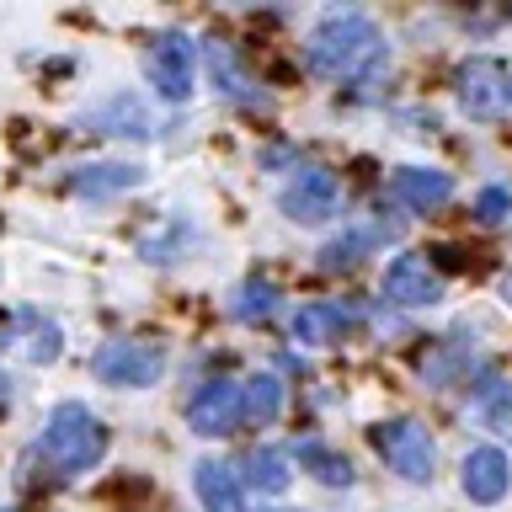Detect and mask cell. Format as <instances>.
Segmentation results:
<instances>
[{"label":"cell","instance_id":"7402d4cb","mask_svg":"<svg viewBox=\"0 0 512 512\" xmlns=\"http://www.w3.org/2000/svg\"><path fill=\"white\" fill-rule=\"evenodd\" d=\"M27 363H54L59 358V326L54 320H43V315H32V331H27V342L16 347Z\"/></svg>","mask_w":512,"mask_h":512},{"label":"cell","instance_id":"44dd1931","mask_svg":"<svg viewBox=\"0 0 512 512\" xmlns=\"http://www.w3.org/2000/svg\"><path fill=\"white\" fill-rule=\"evenodd\" d=\"M374 246V230H347V235H336L326 251H320V267L336 272V267H352V262H363V251Z\"/></svg>","mask_w":512,"mask_h":512},{"label":"cell","instance_id":"5bb4252c","mask_svg":"<svg viewBox=\"0 0 512 512\" xmlns=\"http://www.w3.org/2000/svg\"><path fill=\"white\" fill-rule=\"evenodd\" d=\"M347 326H352V310H347V304H336V299H315V304H299V310H294V336H299V342H310V347L336 342Z\"/></svg>","mask_w":512,"mask_h":512},{"label":"cell","instance_id":"ba28073f","mask_svg":"<svg viewBox=\"0 0 512 512\" xmlns=\"http://www.w3.org/2000/svg\"><path fill=\"white\" fill-rule=\"evenodd\" d=\"M336 203H342V187H336V176L320 171V166H304L294 182L283 187V214L294 219V224H320V219H331Z\"/></svg>","mask_w":512,"mask_h":512},{"label":"cell","instance_id":"ac0fdd59","mask_svg":"<svg viewBox=\"0 0 512 512\" xmlns=\"http://www.w3.org/2000/svg\"><path fill=\"white\" fill-rule=\"evenodd\" d=\"M278 411H283V384H278V374L246 379V422H251V427H267V422H278Z\"/></svg>","mask_w":512,"mask_h":512},{"label":"cell","instance_id":"ffe728a7","mask_svg":"<svg viewBox=\"0 0 512 512\" xmlns=\"http://www.w3.org/2000/svg\"><path fill=\"white\" fill-rule=\"evenodd\" d=\"M272 310H278V288H272L267 278L240 283V294H235V304H230L235 320H267Z\"/></svg>","mask_w":512,"mask_h":512},{"label":"cell","instance_id":"2e32d148","mask_svg":"<svg viewBox=\"0 0 512 512\" xmlns=\"http://www.w3.org/2000/svg\"><path fill=\"white\" fill-rule=\"evenodd\" d=\"M86 123L96 128V134H134V139H150L155 134V123H150V112H144L139 96H112V102H102L96 112H86Z\"/></svg>","mask_w":512,"mask_h":512},{"label":"cell","instance_id":"6da1fadb","mask_svg":"<svg viewBox=\"0 0 512 512\" xmlns=\"http://www.w3.org/2000/svg\"><path fill=\"white\" fill-rule=\"evenodd\" d=\"M304 59L326 80H358L384 59V38L363 11H326L320 27L310 32V43H304Z\"/></svg>","mask_w":512,"mask_h":512},{"label":"cell","instance_id":"d4e9b609","mask_svg":"<svg viewBox=\"0 0 512 512\" xmlns=\"http://www.w3.org/2000/svg\"><path fill=\"white\" fill-rule=\"evenodd\" d=\"M6 395H11V379H6V368H0V406H6Z\"/></svg>","mask_w":512,"mask_h":512},{"label":"cell","instance_id":"4316f807","mask_svg":"<svg viewBox=\"0 0 512 512\" xmlns=\"http://www.w3.org/2000/svg\"><path fill=\"white\" fill-rule=\"evenodd\" d=\"M0 512H6V507H0Z\"/></svg>","mask_w":512,"mask_h":512},{"label":"cell","instance_id":"603a6c76","mask_svg":"<svg viewBox=\"0 0 512 512\" xmlns=\"http://www.w3.org/2000/svg\"><path fill=\"white\" fill-rule=\"evenodd\" d=\"M480 406H486V416L502 432H512V384H502V379L480 384Z\"/></svg>","mask_w":512,"mask_h":512},{"label":"cell","instance_id":"52a82bcc","mask_svg":"<svg viewBox=\"0 0 512 512\" xmlns=\"http://www.w3.org/2000/svg\"><path fill=\"white\" fill-rule=\"evenodd\" d=\"M144 75H150V86L166 96V102H187L192 96V43H187V32H160V38L144 48Z\"/></svg>","mask_w":512,"mask_h":512},{"label":"cell","instance_id":"8fae6325","mask_svg":"<svg viewBox=\"0 0 512 512\" xmlns=\"http://www.w3.org/2000/svg\"><path fill=\"white\" fill-rule=\"evenodd\" d=\"M390 192L406 208H422V214H432V208H443L448 198H454V176L448 171H432V166H400L390 176Z\"/></svg>","mask_w":512,"mask_h":512},{"label":"cell","instance_id":"e0dca14e","mask_svg":"<svg viewBox=\"0 0 512 512\" xmlns=\"http://www.w3.org/2000/svg\"><path fill=\"white\" fill-rule=\"evenodd\" d=\"M299 464L320 480V486H347V480H352V464L336 454V448H326L320 438H304L299 443Z\"/></svg>","mask_w":512,"mask_h":512},{"label":"cell","instance_id":"7a4b0ae2","mask_svg":"<svg viewBox=\"0 0 512 512\" xmlns=\"http://www.w3.org/2000/svg\"><path fill=\"white\" fill-rule=\"evenodd\" d=\"M38 448L59 475H80L107 454V427L96 422V411H86L80 400H59V406L48 411V422H43Z\"/></svg>","mask_w":512,"mask_h":512},{"label":"cell","instance_id":"9a60e30c","mask_svg":"<svg viewBox=\"0 0 512 512\" xmlns=\"http://www.w3.org/2000/svg\"><path fill=\"white\" fill-rule=\"evenodd\" d=\"M192 486H198L203 512H246V496H240V480H235L230 464L203 459L198 470H192Z\"/></svg>","mask_w":512,"mask_h":512},{"label":"cell","instance_id":"d6986e66","mask_svg":"<svg viewBox=\"0 0 512 512\" xmlns=\"http://www.w3.org/2000/svg\"><path fill=\"white\" fill-rule=\"evenodd\" d=\"M246 480L256 491H283L288 480H294L288 454H283V448H251V454H246Z\"/></svg>","mask_w":512,"mask_h":512},{"label":"cell","instance_id":"5b68a950","mask_svg":"<svg viewBox=\"0 0 512 512\" xmlns=\"http://www.w3.org/2000/svg\"><path fill=\"white\" fill-rule=\"evenodd\" d=\"M91 374L112 384V390H150V384H160V374H166V347L160 342H107L102 352L91 358Z\"/></svg>","mask_w":512,"mask_h":512},{"label":"cell","instance_id":"30bf717a","mask_svg":"<svg viewBox=\"0 0 512 512\" xmlns=\"http://www.w3.org/2000/svg\"><path fill=\"white\" fill-rule=\"evenodd\" d=\"M464 496H470V502H502L507 496V486H512V464H507V454L502 448H470V454H464Z\"/></svg>","mask_w":512,"mask_h":512},{"label":"cell","instance_id":"3957f363","mask_svg":"<svg viewBox=\"0 0 512 512\" xmlns=\"http://www.w3.org/2000/svg\"><path fill=\"white\" fill-rule=\"evenodd\" d=\"M454 96H459V107L480 123L507 118L512 112V70L491 54H475L454 70Z\"/></svg>","mask_w":512,"mask_h":512},{"label":"cell","instance_id":"cb8c5ba5","mask_svg":"<svg viewBox=\"0 0 512 512\" xmlns=\"http://www.w3.org/2000/svg\"><path fill=\"white\" fill-rule=\"evenodd\" d=\"M475 219H480V224H507V219H512V187H480Z\"/></svg>","mask_w":512,"mask_h":512},{"label":"cell","instance_id":"277c9868","mask_svg":"<svg viewBox=\"0 0 512 512\" xmlns=\"http://www.w3.org/2000/svg\"><path fill=\"white\" fill-rule=\"evenodd\" d=\"M368 438H374L379 459L390 464L400 480H411V486H427V480H432L438 448H432V438H427L422 422H411V416H395V422H379L374 432H368Z\"/></svg>","mask_w":512,"mask_h":512},{"label":"cell","instance_id":"484cf974","mask_svg":"<svg viewBox=\"0 0 512 512\" xmlns=\"http://www.w3.org/2000/svg\"><path fill=\"white\" fill-rule=\"evenodd\" d=\"M502 299L512 304V272H507V278H502Z\"/></svg>","mask_w":512,"mask_h":512},{"label":"cell","instance_id":"7c38bea8","mask_svg":"<svg viewBox=\"0 0 512 512\" xmlns=\"http://www.w3.org/2000/svg\"><path fill=\"white\" fill-rule=\"evenodd\" d=\"M203 59H208V75H214L219 96H230V102H240V107H262V91L251 86L246 64L230 54V43H224V38H208L203 43Z\"/></svg>","mask_w":512,"mask_h":512},{"label":"cell","instance_id":"8992f818","mask_svg":"<svg viewBox=\"0 0 512 512\" xmlns=\"http://www.w3.org/2000/svg\"><path fill=\"white\" fill-rule=\"evenodd\" d=\"M246 422V390L235 379H208L198 395L187 400V427L198 438H230Z\"/></svg>","mask_w":512,"mask_h":512},{"label":"cell","instance_id":"4fadbf2b","mask_svg":"<svg viewBox=\"0 0 512 512\" xmlns=\"http://www.w3.org/2000/svg\"><path fill=\"white\" fill-rule=\"evenodd\" d=\"M144 166H123V160H102V166H75L70 192L75 198H118V192L139 187Z\"/></svg>","mask_w":512,"mask_h":512},{"label":"cell","instance_id":"9c48e42d","mask_svg":"<svg viewBox=\"0 0 512 512\" xmlns=\"http://www.w3.org/2000/svg\"><path fill=\"white\" fill-rule=\"evenodd\" d=\"M384 299L406 304V310H427V304H438L443 299L438 267L422 262V256H395V262L384 267Z\"/></svg>","mask_w":512,"mask_h":512}]
</instances>
